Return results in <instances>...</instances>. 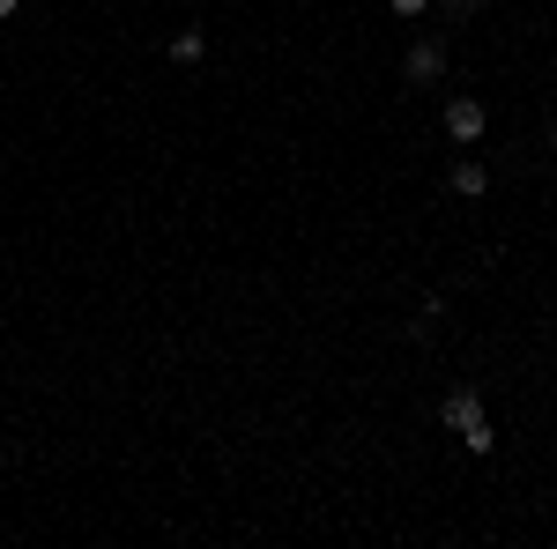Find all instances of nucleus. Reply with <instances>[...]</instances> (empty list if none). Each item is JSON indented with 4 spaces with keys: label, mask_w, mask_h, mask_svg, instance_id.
I'll return each mask as SVG.
<instances>
[{
    "label": "nucleus",
    "mask_w": 557,
    "mask_h": 549,
    "mask_svg": "<svg viewBox=\"0 0 557 549\" xmlns=\"http://www.w3.org/2000/svg\"><path fill=\"white\" fill-rule=\"evenodd\" d=\"M438 416H446V423H454V431H461V438H469V453H491V446H498V438H491V423H483V401H475L469 386H454Z\"/></svg>",
    "instance_id": "obj_1"
},
{
    "label": "nucleus",
    "mask_w": 557,
    "mask_h": 549,
    "mask_svg": "<svg viewBox=\"0 0 557 549\" xmlns=\"http://www.w3.org/2000/svg\"><path fill=\"white\" fill-rule=\"evenodd\" d=\"M401 75H409V83H438V75H446V45L417 38V45H409V60H401Z\"/></svg>",
    "instance_id": "obj_2"
},
{
    "label": "nucleus",
    "mask_w": 557,
    "mask_h": 549,
    "mask_svg": "<svg viewBox=\"0 0 557 549\" xmlns=\"http://www.w3.org/2000/svg\"><path fill=\"white\" fill-rule=\"evenodd\" d=\"M446 134H454V141H483V104H475V97H454V104H446Z\"/></svg>",
    "instance_id": "obj_3"
},
{
    "label": "nucleus",
    "mask_w": 557,
    "mask_h": 549,
    "mask_svg": "<svg viewBox=\"0 0 557 549\" xmlns=\"http://www.w3.org/2000/svg\"><path fill=\"white\" fill-rule=\"evenodd\" d=\"M483 186H491L483 164H454V194H461V201H483Z\"/></svg>",
    "instance_id": "obj_4"
},
{
    "label": "nucleus",
    "mask_w": 557,
    "mask_h": 549,
    "mask_svg": "<svg viewBox=\"0 0 557 549\" xmlns=\"http://www.w3.org/2000/svg\"><path fill=\"white\" fill-rule=\"evenodd\" d=\"M172 60H178V67H194V60H201V30H178V38H172Z\"/></svg>",
    "instance_id": "obj_5"
},
{
    "label": "nucleus",
    "mask_w": 557,
    "mask_h": 549,
    "mask_svg": "<svg viewBox=\"0 0 557 549\" xmlns=\"http://www.w3.org/2000/svg\"><path fill=\"white\" fill-rule=\"evenodd\" d=\"M386 8H394V15H424L431 0H386Z\"/></svg>",
    "instance_id": "obj_6"
},
{
    "label": "nucleus",
    "mask_w": 557,
    "mask_h": 549,
    "mask_svg": "<svg viewBox=\"0 0 557 549\" xmlns=\"http://www.w3.org/2000/svg\"><path fill=\"white\" fill-rule=\"evenodd\" d=\"M438 8H446V15H469V8H475V0H438Z\"/></svg>",
    "instance_id": "obj_7"
},
{
    "label": "nucleus",
    "mask_w": 557,
    "mask_h": 549,
    "mask_svg": "<svg viewBox=\"0 0 557 549\" xmlns=\"http://www.w3.org/2000/svg\"><path fill=\"white\" fill-rule=\"evenodd\" d=\"M8 15H15V0H0V23H8Z\"/></svg>",
    "instance_id": "obj_8"
},
{
    "label": "nucleus",
    "mask_w": 557,
    "mask_h": 549,
    "mask_svg": "<svg viewBox=\"0 0 557 549\" xmlns=\"http://www.w3.org/2000/svg\"><path fill=\"white\" fill-rule=\"evenodd\" d=\"M550 149H557V127H550Z\"/></svg>",
    "instance_id": "obj_9"
}]
</instances>
